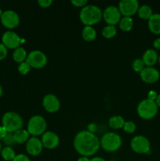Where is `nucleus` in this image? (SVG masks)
I'll use <instances>...</instances> for the list:
<instances>
[{
  "instance_id": "nucleus-1",
  "label": "nucleus",
  "mask_w": 160,
  "mask_h": 161,
  "mask_svg": "<svg viewBox=\"0 0 160 161\" xmlns=\"http://www.w3.org/2000/svg\"><path fill=\"white\" fill-rule=\"evenodd\" d=\"M74 147L83 157H90L98 151L100 142L97 135L89 130L78 132L74 138Z\"/></svg>"
},
{
  "instance_id": "nucleus-2",
  "label": "nucleus",
  "mask_w": 160,
  "mask_h": 161,
  "mask_svg": "<svg viewBox=\"0 0 160 161\" xmlns=\"http://www.w3.org/2000/svg\"><path fill=\"white\" fill-rule=\"evenodd\" d=\"M103 17L101 9L95 5H86L82 8L79 14L80 20L86 26H92L100 21Z\"/></svg>"
},
{
  "instance_id": "nucleus-3",
  "label": "nucleus",
  "mask_w": 160,
  "mask_h": 161,
  "mask_svg": "<svg viewBox=\"0 0 160 161\" xmlns=\"http://www.w3.org/2000/svg\"><path fill=\"white\" fill-rule=\"evenodd\" d=\"M2 123L3 127L8 133H14L23 127V119L15 112H7L5 113L2 119Z\"/></svg>"
},
{
  "instance_id": "nucleus-4",
  "label": "nucleus",
  "mask_w": 160,
  "mask_h": 161,
  "mask_svg": "<svg viewBox=\"0 0 160 161\" xmlns=\"http://www.w3.org/2000/svg\"><path fill=\"white\" fill-rule=\"evenodd\" d=\"M158 107L157 106L155 101L150 99H144L137 105L138 115L144 119H151L155 117L158 113Z\"/></svg>"
},
{
  "instance_id": "nucleus-5",
  "label": "nucleus",
  "mask_w": 160,
  "mask_h": 161,
  "mask_svg": "<svg viewBox=\"0 0 160 161\" xmlns=\"http://www.w3.org/2000/svg\"><path fill=\"white\" fill-rule=\"evenodd\" d=\"M100 146L105 151L115 152L122 146V138L115 132H108L100 140Z\"/></svg>"
},
{
  "instance_id": "nucleus-6",
  "label": "nucleus",
  "mask_w": 160,
  "mask_h": 161,
  "mask_svg": "<svg viewBox=\"0 0 160 161\" xmlns=\"http://www.w3.org/2000/svg\"><path fill=\"white\" fill-rule=\"evenodd\" d=\"M46 130V121L42 116L36 115L30 118L28 123L27 130L33 137L43 135Z\"/></svg>"
},
{
  "instance_id": "nucleus-7",
  "label": "nucleus",
  "mask_w": 160,
  "mask_h": 161,
  "mask_svg": "<svg viewBox=\"0 0 160 161\" xmlns=\"http://www.w3.org/2000/svg\"><path fill=\"white\" fill-rule=\"evenodd\" d=\"M131 149L139 154H147L151 151V143L146 137L143 135H136L132 138L130 142Z\"/></svg>"
},
{
  "instance_id": "nucleus-8",
  "label": "nucleus",
  "mask_w": 160,
  "mask_h": 161,
  "mask_svg": "<svg viewBox=\"0 0 160 161\" xmlns=\"http://www.w3.org/2000/svg\"><path fill=\"white\" fill-rule=\"evenodd\" d=\"M25 61L29 64L31 68L42 69L46 64L47 57L43 52L38 50H34L28 53Z\"/></svg>"
},
{
  "instance_id": "nucleus-9",
  "label": "nucleus",
  "mask_w": 160,
  "mask_h": 161,
  "mask_svg": "<svg viewBox=\"0 0 160 161\" xmlns=\"http://www.w3.org/2000/svg\"><path fill=\"white\" fill-rule=\"evenodd\" d=\"M140 4L137 0H121L118 6L123 17H131L137 13Z\"/></svg>"
},
{
  "instance_id": "nucleus-10",
  "label": "nucleus",
  "mask_w": 160,
  "mask_h": 161,
  "mask_svg": "<svg viewBox=\"0 0 160 161\" xmlns=\"http://www.w3.org/2000/svg\"><path fill=\"white\" fill-rule=\"evenodd\" d=\"M121 14L118 6H108L103 12V18L108 25H115L119 23L121 20Z\"/></svg>"
},
{
  "instance_id": "nucleus-11",
  "label": "nucleus",
  "mask_w": 160,
  "mask_h": 161,
  "mask_svg": "<svg viewBox=\"0 0 160 161\" xmlns=\"http://www.w3.org/2000/svg\"><path fill=\"white\" fill-rule=\"evenodd\" d=\"M2 41L6 48L15 50L20 47V44L24 42V39H22L15 31H7L3 35Z\"/></svg>"
},
{
  "instance_id": "nucleus-12",
  "label": "nucleus",
  "mask_w": 160,
  "mask_h": 161,
  "mask_svg": "<svg viewBox=\"0 0 160 161\" xmlns=\"http://www.w3.org/2000/svg\"><path fill=\"white\" fill-rule=\"evenodd\" d=\"M0 19H1V22L3 26L9 29L15 28L16 27L18 26L20 23V17L17 13L11 9L4 11Z\"/></svg>"
},
{
  "instance_id": "nucleus-13",
  "label": "nucleus",
  "mask_w": 160,
  "mask_h": 161,
  "mask_svg": "<svg viewBox=\"0 0 160 161\" xmlns=\"http://www.w3.org/2000/svg\"><path fill=\"white\" fill-rule=\"evenodd\" d=\"M42 105L47 112L53 113L57 112L61 107V102L55 94H45L42 98Z\"/></svg>"
},
{
  "instance_id": "nucleus-14",
  "label": "nucleus",
  "mask_w": 160,
  "mask_h": 161,
  "mask_svg": "<svg viewBox=\"0 0 160 161\" xmlns=\"http://www.w3.org/2000/svg\"><path fill=\"white\" fill-rule=\"evenodd\" d=\"M140 77L144 83H155L159 80L160 73L155 68L145 67L140 72Z\"/></svg>"
},
{
  "instance_id": "nucleus-15",
  "label": "nucleus",
  "mask_w": 160,
  "mask_h": 161,
  "mask_svg": "<svg viewBox=\"0 0 160 161\" xmlns=\"http://www.w3.org/2000/svg\"><path fill=\"white\" fill-rule=\"evenodd\" d=\"M41 141H42V145H43V147L49 149H53L57 147L60 142L58 135L55 132L50 131V130L45 131L42 135Z\"/></svg>"
},
{
  "instance_id": "nucleus-16",
  "label": "nucleus",
  "mask_w": 160,
  "mask_h": 161,
  "mask_svg": "<svg viewBox=\"0 0 160 161\" xmlns=\"http://www.w3.org/2000/svg\"><path fill=\"white\" fill-rule=\"evenodd\" d=\"M43 145L42 141L36 137H31L26 143V150L31 156H38L42 152Z\"/></svg>"
},
{
  "instance_id": "nucleus-17",
  "label": "nucleus",
  "mask_w": 160,
  "mask_h": 161,
  "mask_svg": "<svg viewBox=\"0 0 160 161\" xmlns=\"http://www.w3.org/2000/svg\"><path fill=\"white\" fill-rule=\"evenodd\" d=\"M141 59L143 60L146 67H153L158 61V53L154 49H148L144 52Z\"/></svg>"
},
{
  "instance_id": "nucleus-18",
  "label": "nucleus",
  "mask_w": 160,
  "mask_h": 161,
  "mask_svg": "<svg viewBox=\"0 0 160 161\" xmlns=\"http://www.w3.org/2000/svg\"><path fill=\"white\" fill-rule=\"evenodd\" d=\"M148 28L153 34L160 35V14H153L149 18Z\"/></svg>"
},
{
  "instance_id": "nucleus-19",
  "label": "nucleus",
  "mask_w": 160,
  "mask_h": 161,
  "mask_svg": "<svg viewBox=\"0 0 160 161\" xmlns=\"http://www.w3.org/2000/svg\"><path fill=\"white\" fill-rule=\"evenodd\" d=\"M83 39L87 42H92L97 38V31L92 26H85L82 31Z\"/></svg>"
},
{
  "instance_id": "nucleus-20",
  "label": "nucleus",
  "mask_w": 160,
  "mask_h": 161,
  "mask_svg": "<svg viewBox=\"0 0 160 161\" xmlns=\"http://www.w3.org/2000/svg\"><path fill=\"white\" fill-rule=\"evenodd\" d=\"M29 135L30 134L28 133V130L20 129V130H17L13 133L14 141L18 144H23V143L28 142V140L30 138Z\"/></svg>"
},
{
  "instance_id": "nucleus-21",
  "label": "nucleus",
  "mask_w": 160,
  "mask_h": 161,
  "mask_svg": "<svg viewBox=\"0 0 160 161\" xmlns=\"http://www.w3.org/2000/svg\"><path fill=\"white\" fill-rule=\"evenodd\" d=\"M28 53H27L26 50L24 47H18L15 49L13 53V58L17 63H22L26 61Z\"/></svg>"
},
{
  "instance_id": "nucleus-22",
  "label": "nucleus",
  "mask_w": 160,
  "mask_h": 161,
  "mask_svg": "<svg viewBox=\"0 0 160 161\" xmlns=\"http://www.w3.org/2000/svg\"><path fill=\"white\" fill-rule=\"evenodd\" d=\"M125 122V119H124V118L122 116H114L110 118L109 120H108V124H109L111 128L117 130V129L123 128Z\"/></svg>"
},
{
  "instance_id": "nucleus-23",
  "label": "nucleus",
  "mask_w": 160,
  "mask_h": 161,
  "mask_svg": "<svg viewBox=\"0 0 160 161\" xmlns=\"http://www.w3.org/2000/svg\"><path fill=\"white\" fill-rule=\"evenodd\" d=\"M137 14L139 17H141V19L148 20L149 18L153 15V10L150 6L144 4L142 6H140L137 10Z\"/></svg>"
},
{
  "instance_id": "nucleus-24",
  "label": "nucleus",
  "mask_w": 160,
  "mask_h": 161,
  "mask_svg": "<svg viewBox=\"0 0 160 161\" xmlns=\"http://www.w3.org/2000/svg\"><path fill=\"white\" fill-rule=\"evenodd\" d=\"M119 25L120 29L123 31H130L133 27V20L131 17H122Z\"/></svg>"
},
{
  "instance_id": "nucleus-25",
  "label": "nucleus",
  "mask_w": 160,
  "mask_h": 161,
  "mask_svg": "<svg viewBox=\"0 0 160 161\" xmlns=\"http://www.w3.org/2000/svg\"><path fill=\"white\" fill-rule=\"evenodd\" d=\"M1 155L2 157L6 161H12L16 157L15 151L12 147H9V146H6L5 148L2 149Z\"/></svg>"
},
{
  "instance_id": "nucleus-26",
  "label": "nucleus",
  "mask_w": 160,
  "mask_h": 161,
  "mask_svg": "<svg viewBox=\"0 0 160 161\" xmlns=\"http://www.w3.org/2000/svg\"><path fill=\"white\" fill-rule=\"evenodd\" d=\"M102 36L106 39H111L117 33V29L114 25H107L102 29Z\"/></svg>"
},
{
  "instance_id": "nucleus-27",
  "label": "nucleus",
  "mask_w": 160,
  "mask_h": 161,
  "mask_svg": "<svg viewBox=\"0 0 160 161\" xmlns=\"http://www.w3.org/2000/svg\"><path fill=\"white\" fill-rule=\"evenodd\" d=\"M132 68H133L134 72H141L145 68V64H144L142 59L136 58V59L133 60V61L132 62Z\"/></svg>"
},
{
  "instance_id": "nucleus-28",
  "label": "nucleus",
  "mask_w": 160,
  "mask_h": 161,
  "mask_svg": "<svg viewBox=\"0 0 160 161\" xmlns=\"http://www.w3.org/2000/svg\"><path fill=\"white\" fill-rule=\"evenodd\" d=\"M136 129V127L134 122H133V121H125V124L123 126L124 131L128 134H133L134 133Z\"/></svg>"
},
{
  "instance_id": "nucleus-29",
  "label": "nucleus",
  "mask_w": 160,
  "mask_h": 161,
  "mask_svg": "<svg viewBox=\"0 0 160 161\" xmlns=\"http://www.w3.org/2000/svg\"><path fill=\"white\" fill-rule=\"evenodd\" d=\"M30 71H31V67L26 61H24L19 64L18 72L22 75H27Z\"/></svg>"
},
{
  "instance_id": "nucleus-30",
  "label": "nucleus",
  "mask_w": 160,
  "mask_h": 161,
  "mask_svg": "<svg viewBox=\"0 0 160 161\" xmlns=\"http://www.w3.org/2000/svg\"><path fill=\"white\" fill-rule=\"evenodd\" d=\"M3 142H4V143L6 146L11 147V146H13L14 143H16L13 138V134L8 133L7 135H6V136L4 138V139H3Z\"/></svg>"
},
{
  "instance_id": "nucleus-31",
  "label": "nucleus",
  "mask_w": 160,
  "mask_h": 161,
  "mask_svg": "<svg viewBox=\"0 0 160 161\" xmlns=\"http://www.w3.org/2000/svg\"><path fill=\"white\" fill-rule=\"evenodd\" d=\"M8 54V50L7 48L3 45V43L0 42V61L3 60L4 58H6Z\"/></svg>"
},
{
  "instance_id": "nucleus-32",
  "label": "nucleus",
  "mask_w": 160,
  "mask_h": 161,
  "mask_svg": "<svg viewBox=\"0 0 160 161\" xmlns=\"http://www.w3.org/2000/svg\"><path fill=\"white\" fill-rule=\"evenodd\" d=\"M72 4L76 7H84L87 4V0H72Z\"/></svg>"
},
{
  "instance_id": "nucleus-33",
  "label": "nucleus",
  "mask_w": 160,
  "mask_h": 161,
  "mask_svg": "<svg viewBox=\"0 0 160 161\" xmlns=\"http://www.w3.org/2000/svg\"><path fill=\"white\" fill-rule=\"evenodd\" d=\"M39 6L42 8H48L53 3V0H39L38 1Z\"/></svg>"
},
{
  "instance_id": "nucleus-34",
  "label": "nucleus",
  "mask_w": 160,
  "mask_h": 161,
  "mask_svg": "<svg viewBox=\"0 0 160 161\" xmlns=\"http://www.w3.org/2000/svg\"><path fill=\"white\" fill-rule=\"evenodd\" d=\"M12 161H31L30 160L29 157L28 156L24 155V154H18L16 155L14 159Z\"/></svg>"
},
{
  "instance_id": "nucleus-35",
  "label": "nucleus",
  "mask_w": 160,
  "mask_h": 161,
  "mask_svg": "<svg viewBox=\"0 0 160 161\" xmlns=\"http://www.w3.org/2000/svg\"><path fill=\"white\" fill-rule=\"evenodd\" d=\"M157 96H158V94L155 91H150L148 92V94H147V98L152 101H155V99L157 98Z\"/></svg>"
},
{
  "instance_id": "nucleus-36",
  "label": "nucleus",
  "mask_w": 160,
  "mask_h": 161,
  "mask_svg": "<svg viewBox=\"0 0 160 161\" xmlns=\"http://www.w3.org/2000/svg\"><path fill=\"white\" fill-rule=\"evenodd\" d=\"M8 132L6 131V129H5L3 126H0V140L4 139V138L6 136Z\"/></svg>"
},
{
  "instance_id": "nucleus-37",
  "label": "nucleus",
  "mask_w": 160,
  "mask_h": 161,
  "mask_svg": "<svg viewBox=\"0 0 160 161\" xmlns=\"http://www.w3.org/2000/svg\"><path fill=\"white\" fill-rule=\"evenodd\" d=\"M153 47L155 50H160V38H158V39L154 40Z\"/></svg>"
},
{
  "instance_id": "nucleus-38",
  "label": "nucleus",
  "mask_w": 160,
  "mask_h": 161,
  "mask_svg": "<svg viewBox=\"0 0 160 161\" xmlns=\"http://www.w3.org/2000/svg\"><path fill=\"white\" fill-rule=\"evenodd\" d=\"M90 161H106V160H105L104 158H102V157H93V158L90 159Z\"/></svg>"
},
{
  "instance_id": "nucleus-39",
  "label": "nucleus",
  "mask_w": 160,
  "mask_h": 161,
  "mask_svg": "<svg viewBox=\"0 0 160 161\" xmlns=\"http://www.w3.org/2000/svg\"><path fill=\"white\" fill-rule=\"evenodd\" d=\"M155 103H156L157 106L158 107V108H160V94H158V96H157V98L155 99Z\"/></svg>"
},
{
  "instance_id": "nucleus-40",
  "label": "nucleus",
  "mask_w": 160,
  "mask_h": 161,
  "mask_svg": "<svg viewBox=\"0 0 160 161\" xmlns=\"http://www.w3.org/2000/svg\"><path fill=\"white\" fill-rule=\"evenodd\" d=\"M78 161H90V159L88 158L87 157H82L78 158Z\"/></svg>"
},
{
  "instance_id": "nucleus-41",
  "label": "nucleus",
  "mask_w": 160,
  "mask_h": 161,
  "mask_svg": "<svg viewBox=\"0 0 160 161\" xmlns=\"http://www.w3.org/2000/svg\"><path fill=\"white\" fill-rule=\"evenodd\" d=\"M3 87H2V86L0 85V97L2 96V94H3Z\"/></svg>"
},
{
  "instance_id": "nucleus-42",
  "label": "nucleus",
  "mask_w": 160,
  "mask_h": 161,
  "mask_svg": "<svg viewBox=\"0 0 160 161\" xmlns=\"http://www.w3.org/2000/svg\"><path fill=\"white\" fill-rule=\"evenodd\" d=\"M3 11L2 10V9H1V8H0V18H1V17H2V15H3Z\"/></svg>"
},
{
  "instance_id": "nucleus-43",
  "label": "nucleus",
  "mask_w": 160,
  "mask_h": 161,
  "mask_svg": "<svg viewBox=\"0 0 160 161\" xmlns=\"http://www.w3.org/2000/svg\"><path fill=\"white\" fill-rule=\"evenodd\" d=\"M158 63H159V64H160V56H158Z\"/></svg>"
},
{
  "instance_id": "nucleus-44",
  "label": "nucleus",
  "mask_w": 160,
  "mask_h": 161,
  "mask_svg": "<svg viewBox=\"0 0 160 161\" xmlns=\"http://www.w3.org/2000/svg\"><path fill=\"white\" fill-rule=\"evenodd\" d=\"M1 151H2V145L1 143H0V153H1Z\"/></svg>"
}]
</instances>
